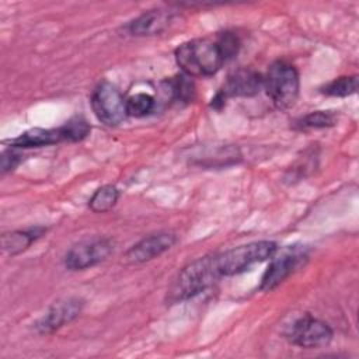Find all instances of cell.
<instances>
[{"label": "cell", "instance_id": "1", "mask_svg": "<svg viewBox=\"0 0 359 359\" xmlns=\"http://www.w3.org/2000/svg\"><path fill=\"white\" fill-rule=\"evenodd\" d=\"M174 56L182 73L189 77L213 76L226 63L217 42L209 38H196L181 43Z\"/></svg>", "mask_w": 359, "mask_h": 359}, {"label": "cell", "instance_id": "2", "mask_svg": "<svg viewBox=\"0 0 359 359\" xmlns=\"http://www.w3.org/2000/svg\"><path fill=\"white\" fill-rule=\"evenodd\" d=\"M220 276L215 254L201 257L185 265L167 292V302L174 304L185 302L212 286Z\"/></svg>", "mask_w": 359, "mask_h": 359}, {"label": "cell", "instance_id": "3", "mask_svg": "<svg viewBox=\"0 0 359 359\" xmlns=\"http://www.w3.org/2000/svg\"><path fill=\"white\" fill-rule=\"evenodd\" d=\"M276 251L278 245L275 241L259 240L215 254V261L220 276H233L244 272L254 264L271 259Z\"/></svg>", "mask_w": 359, "mask_h": 359}, {"label": "cell", "instance_id": "4", "mask_svg": "<svg viewBox=\"0 0 359 359\" xmlns=\"http://www.w3.org/2000/svg\"><path fill=\"white\" fill-rule=\"evenodd\" d=\"M264 87L276 108H292L299 97L300 79L296 67L286 60H275L264 77Z\"/></svg>", "mask_w": 359, "mask_h": 359}, {"label": "cell", "instance_id": "5", "mask_svg": "<svg viewBox=\"0 0 359 359\" xmlns=\"http://www.w3.org/2000/svg\"><path fill=\"white\" fill-rule=\"evenodd\" d=\"M91 108L98 121L108 126L119 125L126 116V100L109 81H101L91 94Z\"/></svg>", "mask_w": 359, "mask_h": 359}, {"label": "cell", "instance_id": "6", "mask_svg": "<svg viewBox=\"0 0 359 359\" xmlns=\"http://www.w3.org/2000/svg\"><path fill=\"white\" fill-rule=\"evenodd\" d=\"M309 255L306 248L303 247H287L280 254H275L271 258V264L262 275L259 289L262 292H271L278 287L282 282H285L293 272H296L304 262Z\"/></svg>", "mask_w": 359, "mask_h": 359}, {"label": "cell", "instance_id": "7", "mask_svg": "<svg viewBox=\"0 0 359 359\" xmlns=\"http://www.w3.org/2000/svg\"><path fill=\"white\" fill-rule=\"evenodd\" d=\"M114 251V241L107 237H95L80 241L65 255V266L69 271H84L104 259Z\"/></svg>", "mask_w": 359, "mask_h": 359}, {"label": "cell", "instance_id": "8", "mask_svg": "<svg viewBox=\"0 0 359 359\" xmlns=\"http://www.w3.org/2000/svg\"><path fill=\"white\" fill-rule=\"evenodd\" d=\"M332 328L320 318L306 314L297 318L287 331V339L300 348L314 349L325 346L332 339Z\"/></svg>", "mask_w": 359, "mask_h": 359}, {"label": "cell", "instance_id": "9", "mask_svg": "<svg viewBox=\"0 0 359 359\" xmlns=\"http://www.w3.org/2000/svg\"><path fill=\"white\" fill-rule=\"evenodd\" d=\"M177 243V237L172 233H156L147 236L133 244L125 254L123 261L130 265L143 264L147 261L154 259L156 257L161 255L163 252L168 251Z\"/></svg>", "mask_w": 359, "mask_h": 359}, {"label": "cell", "instance_id": "10", "mask_svg": "<svg viewBox=\"0 0 359 359\" xmlns=\"http://www.w3.org/2000/svg\"><path fill=\"white\" fill-rule=\"evenodd\" d=\"M83 309V300L79 297H66L55 302L48 313L36 323L39 334H52L65 324L73 321Z\"/></svg>", "mask_w": 359, "mask_h": 359}, {"label": "cell", "instance_id": "11", "mask_svg": "<svg viewBox=\"0 0 359 359\" xmlns=\"http://www.w3.org/2000/svg\"><path fill=\"white\" fill-rule=\"evenodd\" d=\"M264 87V77L254 69L243 67L233 72L219 91L226 100L230 97H254Z\"/></svg>", "mask_w": 359, "mask_h": 359}, {"label": "cell", "instance_id": "12", "mask_svg": "<svg viewBox=\"0 0 359 359\" xmlns=\"http://www.w3.org/2000/svg\"><path fill=\"white\" fill-rule=\"evenodd\" d=\"M69 142L67 130L65 125L53 129H43V128H32L20 136L10 139L7 143L13 149H29V147H42V146H49L60 142Z\"/></svg>", "mask_w": 359, "mask_h": 359}, {"label": "cell", "instance_id": "13", "mask_svg": "<svg viewBox=\"0 0 359 359\" xmlns=\"http://www.w3.org/2000/svg\"><path fill=\"white\" fill-rule=\"evenodd\" d=\"M172 13L161 8H153L142 13L128 24V31L135 36H150L163 32L171 22Z\"/></svg>", "mask_w": 359, "mask_h": 359}, {"label": "cell", "instance_id": "14", "mask_svg": "<svg viewBox=\"0 0 359 359\" xmlns=\"http://www.w3.org/2000/svg\"><path fill=\"white\" fill-rule=\"evenodd\" d=\"M43 231V227L6 231L1 234V250L10 257L18 255L25 251L36 238H39Z\"/></svg>", "mask_w": 359, "mask_h": 359}, {"label": "cell", "instance_id": "15", "mask_svg": "<svg viewBox=\"0 0 359 359\" xmlns=\"http://www.w3.org/2000/svg\"><path fill=\"white\" fill-rule=\"evenodd\" d=\"M118 198H119L118 188L112 184H107L94 191V194L88 199V208L94 213H104L111 210L116 205Z\"/></svg>", "mask_w": 359, "mask_h": 359}, {"label": "cell", "instance_id": "16", "mask_svg": "<svg viewBox=\"0 0 359 359\" xmlns=\"http://www.w3.org/2000/svg\"><path fill=\"white\" fill-rule=\"evenodd\" d=\"M337 122V115L331 111H313L307 115L299 118L294 122V128L299 130H311V129H324L334 126Z\"/></svg>", "mask_w": 359, "mask_h": 359}, {"label": "cell", "instance_id": "17", "mask_svg": "<svg viewBox=\"0 0 359 359\" xmlns=\"http://www.w3.org/2000/svg\"><path fill=\"white\" fill-rule=\"evenodd\" d=\"M358 90V76H341L327 83L320 88L324 95L328 97H348Z\"/></svg>", "mask_w": 359, "mask_h": 359}, {"label": "cell", "instance_id": "18", "mask_svg": "<svg viewBox=\"0 0 359 359\" xmlns=\"http://www.w3.org/2000/svg\"><path fill=\"white\" fill-rule=\"evenodd\" d=\"M167 90L170 91L171 97L177 101L188 102L194 98L195 94V86L189 76L187 74H177L175 77L170 79L167 81Z\"/></svg>", "mask_w": 359, "mask_h": 359}, {"label": "cell", "instance_id": "19", "mask_svg": "<svg viewBox=\"0 0 359 359\" xmlns=\"http://www.w3.org/2000/svg\"><path fill=\"white\" fill-rule=\"evenodd\" d=\"M154 98L146 93H137L126 100V114L128 116L142 118L149 115L154 108Z\"/></svg>", "mask_w": 359, "mask_h": 359}, {"label": "cell", "instance_id": "20", "mask_svg": "<svg viewBox=\"0 0 359 359\" xmlns=\"http://www.w3.org/2000/svg\"><path fill=\"white\" fill-rule=\"evenodd\" d=\"M215 41L217 42V45H219V48H220L226 62L233 59L238 53L240 39H238V36L234 32H231V31L220 32Z\"/></svg>", "mask_w": 359, "mask_h": 359}, {"label": "cell", "instance_id": "21", "mask_svg": "<svg viewBox=\"0 0 359 359\" xmlns=\"http://www.w3.org/2000/svg\"><path fill=\"white\" fill-rule=\"evenodd\" d=\"M65 128L67 130L69 142H80L84 137H87V135L91 130L90 123L84 118H81V116H74V118L69 119L65 123Z\"/></svg>", "mask_w": 359, "mask_h": 359}, {"label": "cell", "instance_id": "22", "mask_svg": "<svg viewBox=\"0 0 359 359\" xmlns=\"http://www.w3.org/2000/svg\"><path fill=\"white\" fill-rule=\"evenodd\" d=\"M21 161V156L11 147V150H6L1 154V172L6 174L7 171H13L18 163Z\"/></svg>", "mask_w": 359, "mask_h": 359}]
</instances>
